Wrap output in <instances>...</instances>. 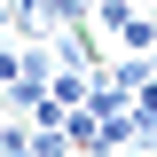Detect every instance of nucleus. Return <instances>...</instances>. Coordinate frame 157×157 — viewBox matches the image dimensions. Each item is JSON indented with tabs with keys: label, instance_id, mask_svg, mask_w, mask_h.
Returning <instances> with one entry per match:
<instances>
[{
	"label": "nucleus",
	"instance_id": "1",
	"mask_svg": "<svg viewBox=\"0 0 157 157\" xmlns=\"http://www.w3.org/2000/svg\"><path fill=\"white\" fill-rule=\"evenodd\" d=\"M78 8H86V16H94V8H102V0H78Z\"/></svg>",
	"mask_w": 157,
	"mask_h": 157
},
{
	"label": "nucleus",
	"instance_id": "2",
	"mask_svg": "<svg viewBox=\"0 0 157 157\" xmlns=\"http://www.w3.org/2000/svg\"><path fill=\"white\" fill-rule=\"evenodd\" d=\"M126 157H157V149H126Z\"/></svg>",
	"mask_w": 157,
	"mask_h": 157
},
{
	"label": "nucleus",
	"instance_id": "3",
	"mask_svg": "<svg viewBox=\"0 0 157 157\" xmlns=\"http://www.w3.org/2000/svg\"><path fill=\"white\" fill-rule=\"evenodd\" d=\"M134 8H157V0H134Z\"/></svg>",
	"mask_w": 157,
	"mask_h": 157
}]
</instances>
